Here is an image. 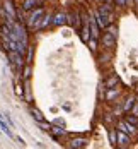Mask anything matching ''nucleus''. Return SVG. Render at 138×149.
Returning <instances> with one entry per match:
<instances>
[{"label": "nucleus", "mask_w": 138, "mask_h": 149, "mask_svg": "<svg viewBox=\"0 0 138 149\" xmlns=\"http://www.w3.org/2000/svg\"><path fill=\"white\" fill-rule=\"evenodd\" d=\"M119 129L124 132V134H133V132H135V127H133V125H131L130 122H128V123L121 122V123H119Z\"/></svg>", "instance_id": "1"}, {"label": "nucleus", "mask_w": 138, "mask_h": 149, "mask_svg": "<svg viewBox=\"0 0 138 149\" xmlns=\"http://www.w3.org/2000/svg\"><path fill=\"white\" fill-rule=\"evenodd\" d=\"M41 16H43V10H41V9L34 10V12H33V16H31V19H29V24H31V26H34V22H38V17H41Z\"/></svg>", "instance_id": "2"}, {"label": "nucleus", "mask_w": 138, "mask_h": 149, "mask_svg": "<svg viewBox=\"0 0 138 149\" xmlns=\"http://www.w3.org/2000/svg\"><path fill=\"white\" fill-rule=\"evenodd\" d=\"M34 5H38V0H24L22 9H24V10H29V9H33Z\"/></svg>", "instance_id": "3"}, {"label": "nucleus", "mask_w": 138, "mask_h": 149, "mask_svg": "<svg viewBox=\"0 0 138 149\" xmlns=\"http://www.w3.org/2000/svg\"><path fill=\"white\" fill-rule=\"evenodd\" d=\"M104 45L113 46V45H114V34H111V33H109V34H106V36H104Z\"/></svg>", "instance_id": "4"}, {"label": "nucleus", "mask_w": 138, "mask_h": 149, "mask_svg": "<svg viewBox=\"0 0 138 149\" xmlns=\"http://www.w3.org/2000/svg\"><path fill=\"white\" fill-rule=\"evenodd\" d=\"M94 19H90V33H92V38H97L99 33H97V26H96V21Z\"/></svg>", "instance_id": "5"}, {"label": "nucleus", "mask_w": 138, "mask_h": 149, "mask_svg": "<svg viewBox=\"0 0 138 149\" xmlns=\"http://www.w3.org/2000/svg\"><path fill=\"white\" fill-rule=\"evenodd\" d=\"M65 14H56V16H55V24H56V26H61V24H65Z\"/></svg>", "instance_id": "6"}, {"label": "nucleus", "mask_w": 138, "mask_h": 149, "mask_svg": "<svg viewBox=\"0 0 138 149\" xmlns=\"http://www.w3.org/2000/svg\"><path fill=\"white\" fill-rule=\"evenodd\" d=\"M31 115H33V117H34V118H36L38 122H43V120H44V117L41 115L39 110H34V108H33V110H31Z\"/></svg>", "instance_id": "7"}, {"label": "nucleus", "mask_w": 138, "mask_h": 149, "mask_svg": "<svg viewBox=\"0 0 138 149\" xmlns=\"http://www.w3.org/2000/svg\"><path fill=\"white\" fill-rule=\"evenodd\" d=\"M0 127H2V130L5 132V134H7V135H10V137H12V130H10V129H9V127H7V123H5V122H3V120H2V118H0Z\"/></svg>", "instance_id": "8"}, {"label": "nucleus", "mask_w": 138, "mask_h": 149, "mask_svg": "<svg viewBox=\"0 0 138 149\" xmlns=\"http://www.w3.org/2000/svg\"><path fill=\"white\" fill-rule=\"evenodd\" d=\"M118 141H119L121 146H126V144H128V137H126L124 134H118Z\"/></svg>", "instance_id": "9"}, {"label": "nucleus", "mask_w": 138, "mask_h": 149, "mask_svg": "<svg viewBox=\"0 0 138 149\" xmlns=\"http://www.w3.org/2000/svg\"><path fill=\"white\" fill-rule=\"evenodd\" d=\"M38 125H39L41 127V130H51V125H50V123H44V120H43V122H38Z\"/></svg>", "instance_id": "10"}, {"label": "nucleus", "mask_w": 138, "mask_h": 149, "mask_svg": "<svg viewBox=\"0 0 138 149\" xmlns=\"http://www.w3.org/2000/svg\"><path fill=\"white\" fill-rule=\"evenodd\" d=\"M72 146H73V148H75V146H77V148H84V146H85V141H84V139H77V141L72 142Z\"/></svg>", "instance_id": "11"}, {"label": "nucleus", "mask_w": 138, "mask_h": 149, "mask_svg": "<svg viewBox=\"0 0 138 149\" xmlns=\"http://www.w3.org/2000/svg\"><path fill=\"white\" fill-rule=\"evenodd\" d=\"M82 39L84 41H89V28H84L82 29Z\"/></svg>", "instance_id": "12"}, {"label": "nucleus", "mask_w": 138, "mask_h": 149, "mask_svg": "<svg viewBox=\"0 0 138 149\" xmlns=\"http://www.w3.org/2000/svg\"><path fill=\"white\" fill-rule=\"evenodd\" d=\"M50 22H51V17H50V16H46V17H44V21L41 22V28H44V26H48Z\"/></svg>", "instance_id": "13"}, {"label": "nucleus", "mask_w": 138, "mask_h": 149, "mask_svg": "<svg viewBox=\"0 0 138 149\" xmlns=\"http://www.w3.org/2000/svg\"><path fill=\"white\" fill-rule=\"evenodd\" d=\"M128 122L131 125H138V118H135V117H128Z\"/></svg>", "instance_id": "14"}, {"label": "nucleus", "mask_w": 138, "mask_h": 149, "mask_svg": "<svg viewBox=\"0 0 138 149\" xmlns=\"http://www.w3.org/2000/svg\"><path fill=\"white\" fill-rule=\"evenodd\" d=\"M5 10H9V14H10V17H14V10H12V7H10V3H7V5H5Z\"/></svg>", "instance_id": "15"}, {"label": "nucleus", "mask_w": 138, "mask_h": 149, "mask_svg": "<svg viewBox=\"0 0 138 149\" xmlns=\"http://www.w3.org/2000/svg\"><path fill=\"white\" fill-rule=\"evenodd\" d=\"M116 94H118V91H109V93H107V99H113Z\"/></svg>", "instance_id": "16"}, {"label": "nucleus", "mask_w": 138, "mask_h": 149, "mask_svg": "<svg viewBox=\"0 0 138 149\" xmlns=\"http://www.w3.org/2000/svg\"><path fill=\"white\" fill-rule=\"evenodd\" d=\"M109 137H111V142H116V132H114V130H111Z\"/></svg>", "instance_id": "17"}, {"label": "nucleus", "mask_w": 138, "mask_h": 149, "mask_svg": "<svg viewBox=\"0 0 138 149\" xmlns=\"http://www.w3.org/2000/svg\"><path fill=\"white\" fill-rule=\"evenodd\" d=\"M89 45H90V50H92V52H94V50H96V39H94V38H92V39H90V43H89Z\"/></svg>", "instance_id": "18"}, {"label": "nucleus", "mask_w": 138, "mask_h": 149, "mask_svg": "<svg viewBox=\"0 0 138 149\" xmlns=\"http://www.w3.org/2000/svg\"><path fill=\"white\" fill-rule=\"evenodd\" d=\"M131 105H133V99H128V103H126V106H124V108H126V110H130V108H131Z\"/></svg>", "instance_id": "19"}, {"label": "nucleus", "mask_w": 138, "mask_h": 149, "mask_svg": "<svg viewBox=\"0 0 138 149\" xmlns=\"http://www.w3.org/2000/svg\"><path fill=\"white\" fill-rule=\"evenodd\" d=\"M53 130L56 132V134H65V130H63V129H58V127H55Z\"/></svg>", "instance_id": "20"}, {"label": "nucleus", "mask_w": 138, "mask_h": 149, "mask_svg": "<svg viewBox=\"0 0 138 149\" xmlns=\"http://www.w3.org/2000/svg\"><path fill=\"white\" fill-rule=\"evenodd\" d=\"M116 81H118V79H116V77H114V79H111V81H109V82H107V86H113V84H114V82H116Z\"/></svg>", "instance_id": "21"}, {"label": "nucleus", "mask_w": 138, "mask_h": 149, "mask_svg": "<svg viewBox=\"0 0 138 149\" xmlns=\"http://www.w3.org/2000/svg\"><path fill=\"white\" fill-rule=\"evenodd\" d=\"M124 2L126 0H118V5H124Z\"/></svg>", "instance_id": "22"}, {"label": "nucleus", "mask_w": 138, "mask_h": 149, "mask_svg": "<svg viewBox=\"0 0 138 149\" xmlns=\"http://www.w3.org/2000/svg\"><path fill=\"white\" fill-rule=\"evenodd\" d=\"M137 2H138V0H137Z\"/></svg>", "instance_id": "23"}]
</instances>
